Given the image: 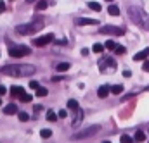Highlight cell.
Returning <instances> with one entry per match:
<instances>
[{
    "instance_id": "1",
    "label": "cell",
    "mask_w": 149,
    "mask_h": 143,
    "mask_svg": "<svg viewBox=\"0 0 149 143\" xmlns=\"http://www.w3.org/2000/svg\"><path fill=\"white\" fill-rule=\"evenodd\" d=\"M0 71L7 76H12V78H17V76H30L37 71L35 66L31 64H10V66H3Z\"/></svg>"
},
{
    "instance_id": "2",
    "label": "cell",
    "mask_w": 149,
    "mask_h": 143,
    "mask_svg": "<svg viewBox=\"0 0 149 143\" xmlns=\"http://www.w3.org/2000/svg\"><path fill=\"white\" fill-rule=\"evenodd\" d=\"M43 28V23L42 21H38V23H28V24H19L17 28H16V31L19 33V35H33V33H37Z\"/></svg>"
},
{
    "instance_id": "3",
    "label": "cell",
    "mask_w": 149,
    "mask_h": 143,
    "mask_svg": "<svg viewBox=\"0 0 149 143\" xmlns=\"http://www.w3.org/2000/svg\"><path fill=\"white\" fill-rule=\"evenodd\" d=\"M128 14H130L132 21H134L135 24H139L141 28H144L146 19H148V14H146L144 10H141L139 7H128Z\"/></svg>"
},
{
    "instance_id": "4",
    "label": "cell",
    "mask_w": 149,
    "mask_h": 143,
    "mask_svg": "<svg viewBox=\"0 0 149 143\" xmlns=\"http://www.w3.org/2000/svg\"><path fill=\"white\" fill-rule=\"evenodd\" d=\"M99 131H101V126H99V124H94V126H90V128H87V129H81V131L74 133L73 140H85V138H90V136H94V135L99 133Z\"/></svg>"
},
{
    "instance_id": "5",
    "label": "cell",
    "mask_w": 149,
    "mask_h": 143,
    "mask_svg": "<svg viewBox=\"0 0 149 143\" xmlns=\"http://www.w3.org/2000/svg\"><path fill=\"white\" fill-rule=\"evenodd\" d=\"M30 54H31L30 47H24V45L10 47V48H9V55H10V57H14V59H17V57H24V55H30Z\"/></svg>"
},
{
    "instance_id": "6",
    "label": "cell",
    "mask_w": 149,
    "mask_h": 143,
    "mask_svg": "<svg viewBox=\"0 0 149 143\" xmlns=\"http://www.w3.org/2000/svg\"><path fill=\"white\" fill-rule=\"evenodd\" d=\"M50 41H54V35H52V33L43 35V36H40V38H35V40H33V45H35V47H45V45H49Z\"/></svg>"
},
{
    "instance_id": "7",
    "label": "cell",
    "mask_w": 149,
    "mask_h": 143,
    "mask_svg": "<svg viewBox=\"0 0 149 143\" xmlns=\"http://www.w3.org/2000/svg\"><path fill=\"white\" fill-rule=\"evenodd\" d=\"M101 33H104V35H116V36L125 35V31L121 28H116V26H102L101 28Z\"/></svg>"
},
{
    "instance_id": "8",
    "label": "cell",
    "mask_w": 149,
    "mask_h": 143,
    "mask_svg": "<svg viewBox=\"0 0 149 143\" xmlns=\"http://www.w3.org/2000/svg\"><path fill=\"white\" fill-rule=\"evenodd\" d=\"M76 24L78 26H87V24H97V21L95 19H87V17H80V19H76Z\"/></svg>"
},
{
    "instance_id": "9",
    "label": "cell",
    "mask_w": 149,
    "mask_h": 143,
    "mask_svg": "<svg viewBox=\"0 0 149 143\" xmlns=\"http://www.w3.org/2000/svg\"><path fill=\"white\" fill-rule=\"evenodd\" d=\"M81 121H83V110L78 109V110H76V117L73 119V126L74 128H78V126L81 124Z\"/></svg>"
},
{
    "instance_id": "10",
    "label": "cell",
    "mask_w": 149,
    "mask_h": 143,
    "mask_svg": "<svg viewBox=\"0 0 149 143\" xmlns=\"http://www.w3.org/2000/svg\"><path fill=\"white\" fill-rule=\"evenodd\" d=\"M108 66H111V67H116V62H114L113 59H104V60H101V62H99V67H101L102 71H104Z\"/></svg>"
},
{
    "instance_id": "11",
    "label": "cell",
    "mask_w": 149,
    "mask_h": 143,
    "mask_svg": "<svg viewBox=\"0 0 149 143\" xmlns=\"http://www.w3.org/2000/svg\"><path fill=\"white\" fill-rule=\"evenodd\" d=\"M3 114H7V116H12V114H17V105H16V104H9L7 107L3 109Z\"/></svg>"
},
{
    "instance_id": "12",
    "label": "cell",
    "mask_w": 149,
    "mask_h": 143,
    "mask_svg": "<svg viewBox=\"0 0 149 143\" xmlns=\"http://www.w3.org/2000/svg\"><path fill=\"white\" fill-rule=\"evenodd\" d=\"M146 57H149V48L142 50V52H139V54H135V55H134V60H144Z\"/></svg>"
},
{
    "instance_id": "13",
    "label": "cell",
    "mask_w": 149,
    "mask_h": 143,
    "mask_svg": "<svg viewBox=\"0 0 149 143\" xmlns=\"http://www.w3.org/2000/svg\"><path fill=\"white\" fill-rule=\"evenodd\" d=\"M109 91H111V88H108V86H101V88L97 90V95H99L101 98H106V97L109 95Z\"/></svg>"
},
{
    "instance_id": "14",
    "label": "cell",
    "mask_w": 149,
    "mask_h": 143,
    "mask_svg": "<svg viewBox=\"0 0 149 143\" xmlns=\"http://www.w3.org/2000/svg\"><path fill=\"white\" fill-rule=\"evenodd\" d=\"M10 93H12L14 97H21V95L24 93V88H21V86H12V88H10Z\"/></svg>"
},
{
    "instance_id": "15",
    "label": "cell",
    "mask_w": 149,
    "mask_h": 143,
    "mask_svg": "<svg viewBox=\"0 0 149 143\" xmlns=\"http://www.w3.org/2000/svg\"><path fill=\"white\" fill-rule=\"evenodd\" d=\"M57 116H59V114H56L54 110H47V119H49L50 122H56V121H57Z\"/></svg>"
},
{
    "instance_id": "16",
    "label": "cell",
    "mask_w": 149,
    "mask_h": 143,
    "mask_svg": "<svg viewBox=\"0 0 149 143\" xmlns=\"http://www.w3.org/2000/svg\"><path fill=\"white\" fill-rule=\"evenodd\" d=\"M144 140H146V133L144 131H137L135 133V142L141 143V142H144Z\"/></svg>"
},
{
    "instance_id": "17",
    "label": "cell",
    "mask_w": 149,
    "mask_h": 143,
    "mask_svg": "<svg viewBox=\"0 0 149 143\" xmlns=\"http://www.w3.org/2000/svg\"><path fill=\"white\" fill-rule=\"evenodd\" d=\"M71 66L68 64V62H61V64H57V71L59 72H64V71H68Z\"/></svg>"
},
{
    "instance_id": "18",
    "label": "cell",
    "mask_w": 149,
    "mask_h": 143,
    "mask_svg": "<svg viewBox=\"0 0 149 143\" xmlns=\"http://www.w3.org/2000/svg\"><path fill=\"white\" fill-rule=\"evenodd\" d=\"M120 142H121V143H137V142H135V138H130L128 135H121Z\"/></svg>"
},
{
    "instance_id": "19",
    "label": "cell",
    "mask_w": 149,
    "mask_h": 143,
    "mask_svg": "<svg viewBox=\"0 0 149 143\" xmlns=\"http://www.w3.org/2000/svg\"><path fill=\"white\" fill-rule=\"evenodd\" d=\"M104 48H106V45H102V43H95V45L92 47V50H94L95 54H101V52H102Z\"/></svg>"
},
{
    "instance_id": "20",
    "label": "cell",
    "mask_w": 149,
    "mask_h": 143,
    "mask_svg": "<svg viewBox=\"0 0 149 143\" xmlns=\"http://www.w3.org/2000/svg\"><path fill=\"white\" fill-rule=\"evenodd\" d=\"M123 91V86L121 85H114V86H111V93H114V95H120Z\"/></svg>"
},
{
    "instance_id": "21",
    "label": "cell",
    "mask_w": 149,
    "mask_h": 143,
    "mask_svg": "<svg viewBox=\"0 0 149 143\" xmlns=\"http://www.w3.org/2000/svg\"><path fill=\"white\" fill-rule=\"evenodd\" d=\"M108 12H109L111 16H118V14H120V9H118L116 5H109V7H108Z\"/></svg>"
},
{
    "instance_id": "22",
    "label": "cell",
    "mask_w": 149,
    "mask_h": 143,
    "mask_svg": "<svg viewBox=\"0 0 149 143\" xmlns=\"http://www.w3.org/2000/svg\"><path fill=\"white\" fill-rule=\"evenodd\" d=\"M88 9H92V10L99 12V10H101V5H99L97 2H88Z\"/></svg>"
},
{
    "instance_id": "23",
    "label": "cell",
    "mask_w": 149,
    "mask_h": 143,
    "mask_svg": "<svg viewBox=\"0 0 149 143\" xmlns=\"http://www.w3.org/2000/svg\"><path fill=\"white\" fill-rule=\"evenodd\" d=\"M19 100H21V102H24V104H28V102H31V100H33V97H31V95H26V93H23V95L19 97Z\"/></svg>"
},
{
    "instance_id": "24",
    "label": "cell",
    "mask_w": 149,
    "mask_h": 143,
    "mask_svg": "<svg viewBox=\"0 0 149 143\" xmlns=\"http://www.w3.org/2000/svg\"><path fill=\"white\" fill-rule=\"evenodd\" d=\"M68 109H71V110H78V102L76 100H68Z\"/></svg>"
},
{
    "instance_id": "25",
    "label": "cell",
    "mask_w": 149,
    "mask_h": 143,
    "mask_svg": "<svg viewBox=\"0 0 149 143\" xmlns=\"http://www.w3.org/2000/svg\"><path fill=\"white\" fill-rule=\"evenodd\" d=\"M47 5H49L47 0H40V2L37 3V10H43V9H47Z\"/></svg>"
},
{
    "instance_id": "26",
    "label": "cell",
    "mask_w": 149,
    "mask_h": 143,
    "mask_svg": "<svg viewBox=\"0 0 149 143\" xmlns=\"http://www.w3.org/2000/svg\"><path fill=\"white\" fill-rule=\"evenodd\" d=\"M40 136H42V138H50V136H52V131H50V129H42V131H40Z\"/></svg>"
},
{
    "instance_id": "27",
    "label": "cell",
    "mask_w": 149,
    "mask_h": 143,
    "mask_svg": "<svg viewBox=\"0 0 149 143\" xmlns=\"http://www.w3.org/2000/svg\"><path fill=\"white\" fill-rule=\"evenodd\" d=\"M17 116H19V121H21V122H26V121L30 119V116H28L26 112H19Z\"/></svg>"
},
{
    "instance_id": "28",
    "label": "cell",
    "mask_w": 149,
    "mask_h": 143,
    "mask_svg": "<svg viewBox=\"0 0 149 143\" xmlns=\"http://www.w3.org/2000/svg\"><path fill=\"white\" fill-rule=\"evenodd\" d=\"M104 45H106V48H109V50H114V48L118 47V45H116V43H114L113 40H108V41H106Z\"/></svg>"
},
{
    "instance_id": "29",
    "label": "cell",
    "mask_w": 149,
    "mask_h": 143,
    "mask_svg": "<svg viewBox=\"0 0 149 143\" xmlns=\"http://www.w3.org/2000/svg\"><path fill=\"white\" fill-rule=\"evenodd\" d=\"M47 93H49V91H47V88H38V90H37V95H38V97H45Z\"/></svg>"
},
{
    "instance_id": "30",
    "label": "cell",
    "mask_w": 149,
    "mask_h": 143,
    "mask_svg": "<svg viewBox=\"0 0 149 143\" xmlns=\"http://www.w3.org/2000/svg\"><path fill=\"white\" fill-rule=\"evenodd\" d=\"M114 52H116L118 55H123L127 50H125V47H116V48H114Z\"/></svg>"
},
{
    "instance_id": "31",
    "label": "cell",
    "mask_w": 149,
    "mask_h": 143,
    "mask_svg": "<svg viewBox=\"0 0 149 143\" xmlns=\"http://www.w3.org/2000/svg\"><path fill=\"white\" fill-rule=\"evenodd\" d=\"M30 88H31V90H38V88H40L38 81H30Z\"/></svg>"
},
{
    "instance_id": "32",
    "label": "cell",
    "mask_w": 149,
    "mask_h": 143,
    "mask_svg": "<svg viewBox=\"0 0 149 143\" xmlns=\"http://www.w3.org/2000/svg\"><path fill=\"white\" fill-rule=\"evenodd\" d=\"M142 71L149 72V60H144V64H142Z\"/></svg>"
},
{
    "instance_id": "33",
    "label": "cell",
    "mask_w": 149,
    "mask_h": 143,
    "mask_svg": "<svg viewBox=\"0 0 149 143\" xmlns=\"http://www.w3.org/2000/svg\"><path fill=\"white\" fill-rule=\"evenodd\" d=\"M0 12H5V2L0 0Z\"/></svg>"
},
{
    "instance_id": "34",
    "label": "cell",
    "mask_w": 149,
    "mask_h": 143,
    "mask_svg": "<svg viewBox=\"0 0 149 143\" xmlns=\"http://www.w3.org/2000/svg\"><path fill=\"white\" fill-rule=\"evenodd\" d=\"M5 93H7V88L0 85V97H2V95H5Z\"/></svg>"
},
{
    "instance_id": "35",
    "label": "cell",
    "mask_w": 149,
    "mask_h": 143,
    "mask_svg": "<svg viewBox=\"0 0 149 143\" xmlns=\"http://www.w3.org/2000/svg\"><path fill=\"white\" fill-rule=\"evenodd\" d=\"M66 116H68V112H66L64 109H63V110H59V117H66Z\"/></svg>"
},
{
    "instance_id": "36",
    "label": "cell",
    "mask_w": 149,
    "mask_h": 143,
    "mask_svg": "<svg viewBox=\"0 0 149 143\" xmlns=\"http://www.w3.org/2000/svg\"><path fill=\"white\" fill-rule=\"evenodd\" d=\"M123 76H125V78H130V76H132V72H130V71H123Z\"/></svg>"
},
{
    "instance_id": "37",
    "label": "cell",
    "mask_w": 149,
    "mask_h": 143,
    "mask_svg": "<svg viewBox=\"0 0 149 143\" xmlns=\"http://www.w3.org/2000/svg\"><path fill=\"white\" fill-rule=\"evenodd\" d=\"M81 55H88V48H81Z\"/></svg>"
},
{
    "instance_id": "38",
    "label": "cell",
    "mask_w": 149,
    "mask_h": 143,
    "mask_svg": "<svg viewBox=\"0 0 149 143\" xmlns=\"http://www.w3.org/2000/svg\"><path fill=\"white\" fill-rule=\"evenodd\" d=\"M102 143H111V142H102Z\"/></svg>"
},
{
    "instance_id": "39",
    "label": "cell",
    "mask_w": 149,
    "mask_h": 143,
    "mask_svg": "<svg viewBox=\"0 0 149 143\" xmlns=\"http://www.w3.org/2000/svg\"><path fill=\"white\" fill-rule=\"evenodd\" d=\"M106 2H113V0H106Z\"/></svg>"
},
{
    "instance_id": "40",
    "label": "cell",
    "mask_w": 149,
    "mask_h": 143,
    "mask_svg": "<svg viewBox=\"0 0 149 143\" xmlns=\"http://www.w3.org/2000/svg\"><path fill=\"white\" fill-rule=\"evenodd\" d=\"M146 90H148V91H149V86H148V88H146Z\"/></svg>"
},
{
    "instance_id": "41",
    "label": "cell",
    "mask_w": 149,
    "mask_h": 143,
    "mask_svg": "<svg viewBox=\"0 0 149 143\" xmlns=\"http://www.w3.org/2000/svg\"><path fill=\"white\" fill-rule=\"evenodd\" d=\"M0 105H2V100H0Z\"/></svg>"
}]
</instances>
